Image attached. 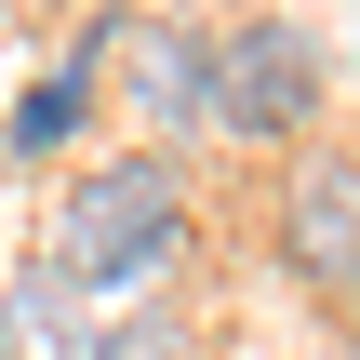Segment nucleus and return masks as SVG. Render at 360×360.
Returning <instances> with one entry per match:
<instances>
[{"mask_svg": "<svg viewBox=\"0 0 360 360\" xmlns=\"http://www.w3.org/2000/svg\"><path fill=\"white\" fill-rule=\"evenodd\" d=\"M174 254H187V187L160 147H107L67 174V200H53V281L67 294H147V281H174Z\"/></svg>", "mask_w": 360, "mask_h": 360, "instance_id": "obj_1", "label": "nucleus"}, {"mask_svg": "<svg viewBox=\"0 0 360 360\" xmlns=\"http://www.w3.org/2000/svg\"><path fill=\"white\" fill-rule=\"evenodd\" d=\"M321 120V40L254 13V27H214V134H307Z\"/></svg>", "mask_w": 360, "mask_h": 360, "instance_id": "obj_2", "label": "nucleus"}, {"mask_svg": "<svg viewBox=\"0 0 360 360\" xmlns=\"http://www.w3.org/2000/svg\"><path fill=\"white\" fill-rule=\"evenodd\" d=\"M281 254L307 281H360V160L347 147H294V174H281Z\"/></svg>", "mask_w": 360, "mask_h": 360, "instance_id": "obj_3", "label": "nucleus"}, {"mask_svg": "<svg viewBox=\"0 0 360 360\" xmlns=\"http://www.w3.org/2000/svg\"><path fill=\"white\" fill-rule=\"evenodd\" d=\"M120 40H134V107H147V134H214V40L147 27V13H120Z\"/></svg>", "mask_w": 360, "mask_h": 360, "instance_id": "obj_4", "label": "nucleus"}, {"mask_svg": "<svg viewBox=\"0 0 360 360\" xmlns=\"http://www.w3.org/2000/svg\"><path fill=\"white\" fill-rule=\"evenodd\" d=\"M107 40H120V27H80V53H67V67H40V80L13 94V120H0V134H13V160H53V147L94 120V67H107Z\"/></svg>", "mask_w": 360, "mask_h": 360, "instance_id": "obj_5", "label": "nucleus"}, {"mask_svg": "<svg viewBox=\"0 0 360 360\" xmlns=\"http://www.w3.org/2000/svg\"><path fill=\"white\" fill-rule=\"evenodd\" d=\"M0 360H94V321H80V294L53 267L0 294Z\"/></svg>", "mask_w": 360, "mask_h": 360, "instance_id": "obj_6", "label": "nucleus"}, {"mask_svg": "<svg viewBox=\"0 0 360 360\" xmlns=\"http://www.w3.org/2000/svg\"><path fill=\"white\" fill-rule=\"evenodd\" d=\"M94 360H174V321H107Z\"/></svg>", "mask_w": 360, "mask_h": 360, "instance_id": "obj_7", "label": "nucleus"}, {"mask_svg": "<svg viewBox=\"0 0 360 360\" xmlns=\"http://www.w3.org/2000/svg\"><path fill=\"white\" fill-rule=\"evenodd\" d=\"M347 294H360V281H347Z\"/></svg>", "mask_w": 360, "mask_h": 360, "instance_id": "obj_8", "label": "nucleus"}]
</instances>
